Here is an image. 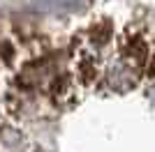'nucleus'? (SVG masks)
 Segmentation results:
<instances>
[]
</instances>
